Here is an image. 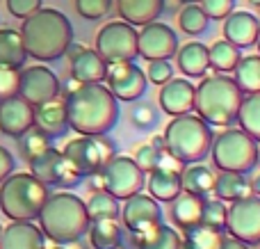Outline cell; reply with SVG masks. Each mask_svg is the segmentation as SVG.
I'll return each mask as SVG.
<instances>
[{
  "instance_id": "obj_29",
  "label": "cell",
  "mask_w": 260,
  "mask_h": 249,
  "mask_svg": "<svg viewBox=\"0 0 260 249\" xmlns=\"http://www.w3.org/2000/svg\"><path fill=\"white\" fill-rule=\"evenodd\" d=\"M212 192L221 201H235L251 195V183H249L247 174L219 172V176H215V183H212Z\"/></svg>"
},
{
  "instance_id": "obj_3",
  "label": "cell",
  "mask_w": 260,
  "mask_h": 249,
  "mask_svg": "<svg viewBox=\"0 0 260 249\" xmlns=\"http://www.w3.org/2000/svg\"><path fill=\"white\" fill-rule=\"evenodd\" d=\"M37 220H39L41 233L57 245H71V242L82 240V236L89 229L87 206L73 192L48 195Z\"/></svg>"
},
{
  "instance_id": "obj_53",
  "label": "cell",
  "mask_w": 260,
  "mask_h": 249,
  "mask_svg": "<svg viewBox=\"0 0 260 249\" xmlns=\"http://www.w3.org/2000/svg\"><path fill=\"white\" fill-rule=\"evenodd\" d=\"M249 3H251L253 7H260V0H249Z\"/></svg>"
},
{
  "instance_id": "obj_25",
  "label": "cell",
  "mask_w": 260,
  "mask_h": 249,
  "mask_svg": "<svg viewBox=\"0 0 260 249\" xmlns=\"http://www.w3.org/2000/svg\"><path fill=\"white\" fill-rule=\"evenodd\" d=\"M176 62H178V69L187 78H203L208 73V69H210L208 46L201 44V41H189L185 46H178Z\"/></svg>"
},
{
  "instance_id": "obj_46",
  "label": "cell",
  "mask_w": 260,
  "mask_h": 249,
  "mask_svg": "<svg viewBox=\"0 0 260 249\" xmlns=\"http://www.w3.org/2000/svg\"><path fill=\"white\" fill-rule=\"evenodd\" d=\"M41 7V0H7V9L12 16L16 18H27Z\"/></svg>"
},
{
  "instance_id": "obj_39",
  "label": "cell",
  "mask_w": 260,
  "mask_h": 249,
  "mask_svg": "<svg viewBox=\"0 0 260 249\" xmlns=\"http://www.w3.org/2000/svg\"><path fill=\"white\" fill-rule=\"evenodd\" d=\"M50 137L48 135H44L41 131H37L35 126L30 128L27 133H23L21 137H18V149H21V155L25 160H30L32 155H37L39 151H44V149H48L50 146Z\"/></svg>"
},
{
  "instance_id": "obj_40",
  "label": "cell",
  "mask_w": 260,
  "mask_h": 249,
  "mask_svg": "<svg viewBox=\"0 0 260 249\" xmlns=\"http://www.w3.org/2000/svg\"><path fill=\"white\" fill-rule=\"evenodd\" d=\"M130 121H133V126L137 128V131H153V128L157 126V121H160V117H157V110L153 103H148V101H137V105H135L133 112H130Z\"/></svg>"
},
{
  "instance_id": "obj_12",
  "label": "cell",
  "mask_w": 260,
  "mask_h": 249,
  "mask_svg": "<svg viewBox=\"0 0 260 249\" xmlns=\"http://www.w3.org/2000/svg\"><path fill=\"white\" fill-rule=\"evenodd\" d=\"M103 183L105 190L112 197H117L119 201H126L128 197L137 195V192L144 190V172L137 167L133 158L128 155H114L108 165L103 167Z\"/></svg>"
},
{
  "instance_id": "obj_26",
  "label": "cell",
  "mask_w": 260,
  "mask_h": 249,
  "mask_svg": "<svg viewBox=\"0 0 260 249\" xmlns=\"http://www.w3.org/2000/svg\"><path fill=\"white\" fill-rule=\"evenodd\" d=\"M148 181L144 183L148 190V195L155 201H162V204H169L171 199L183 192V183H180V174L176 172H167L162 167H155L153 172H148Z\"/></svg>"
},
{
  "instance_id": "obj_45",
  "label": "cell",
  "mask_w": 260,
  "mask_h": 249,
  "mask_svg": "<svg viewBox=\"0 0 260 249\" xmlns=\"http://www.w3.org/2000/svg\"><path fill=\"white\" fill-rule=\"evenodd\" d=\"M157 158H160V151H155L151 144H142V146H137L133 160L137 163V167L146 174V172H153V169L157 167Z\"/></svg>"
},
{
  "instance_id": "obj_50",
  "label": "cell",
  "mask_w": 260,
  "mask_h": 249,
  "mask_svg": "<svg viewBox=\"0 0 260 249\" xmlns=\"http://www.w3.org/2000/svg\"><path fill=\"white\" fill-rule=\"evenodd\" d=\"M151 146L155 151H165V137H162V135H153L151 137Z\"/></svg>"
},
{
  "instance_id": "obj_1",
  "label": "cell",
  "mask_w": 260,
  "mask_h": 249,
  "mask_svg": "<svg viewBox=\"0 0 260 249\" xmlns=\"http://www.w3.org/2000/svg\"><path fill=\"white\" fill-rule=\"evenodd\" d=\"M69 128L80 135H108L119 121V101L103 82H78L64 99Z\"/></svg>"
},
{
  "instance_id": "obj_52",
  "label": "cell",
  "mask_w": 260,
  "mask_h": 249,
  "mask_svg": "<svg viewBox=\"0 0 260 249\" xmlns=\"http://www.w3.org/2000/svg\"><path fill=\"white\" fill-rule=\"evenodd\" d=\"M178 249H194V247L189 245V242L185 240V238H180V245H178Z\"/></svg>"
},
{
  "instance_id": "obj_34",
  "label": "cell",
  "mask_w": 260,
  "mask_h": 249,
  "mask_svg": "<svg viewBox=\"0 0 260 249\" xmlns=\"http://www.w3.org/2000/svg\"><path fill=\"white\" fill-rule=\"evenodd\" d=\"M240 57H242V50L226 39H219L212 46H208V59L217 73H231L235 64L240 62Z\"/></svg>"
},
{
  "instance_id": "obj_17",
  "label": "cell",
  "mask_w": 260,
  "mask_h": 249,
  "mask_svg": "<svg viewBox=\"0 0 260 249\" xmlns=\"http://www.w3.org/2000/svg\"><path fill=\"white\" fill-rule=\"evenodd\" d=\"M35 123V105H30L21 96H12V99L0 101V133L7 137H18L27 133Z\"/></svg>"
},
{
  "instance_id": "obj_7",
  "label": "cell",
  "mask_w": 260,
  "mask_h": 249,
  "mask_svg": "<svg viewBox=\"0 0 260 249\" xmlns=\"http://www.w3.org/2000/svg\"><path fill=\"white\" fill-rule=\"evenodd\" d=\"M210 158L219 172H238L249 174L256 167L258 142L242 128H226L219 135L212 137Z\"/></svg>"
},
{
  "instance_id": "obj_21",
  "label": "cell",
  "mask_w": 260,
  "mask_h": 249,
  "mask_svg": "<svg viewBox=\"0 0 260 249\" xmlns=\"http://www.w3.org/2000/svg\"><path fill=\"white\" fill-rule=\"evenodd\" d=\"M44 242L46 236L32 220H12L0 236V249H44Z\"/></svg>"
},
{
  "instance_id": "obj_33",
  "label": "cell",
  "mask_w": 260,
  "mask_h": 249,
  "mask_svg": "<svg viewBox=\"0 0 260 249\" xmlns=\"http://www.w3.org/2000/svg\"><path fill=\"white\" fill-rule=\"evenodd\" d=\"M235 121L240 123V128H242L247 135H251L260 144V91L242 96V103H240V108H238Z\"/></svg>"
},
{
  "instance_id": "obj_24",
  "label": "cell",
  "mask_w": 260,
  "mask_h": 249,
  "mask_svg": "<svg viewBox=\"0 0 260 249\" xmlns=\"http://www.w3.org/2000/svg\"><path fill=\"white\" fill-rule=\"evenodd\" d=\"M117 12L130 25H146L165 12V0H117Z\"/></svg>"
},
{
  "instance_id": "obj_5",
  "label": "cell",
  "mask_w": 260,
  "mask_h": 249,
  "mask_svg": "<svg viewBox=\"0 0 260 249\" xmlns=\"http://www.w3.org/2000/svg\"><path fill=\"white\" fill-rule=\"evenodd\" d=\"M165 149L183 165L201 163L210 155L212 146V126L206 123L199 114L185 112L174 117L165 128Z\"/></svg>"
},
{
  "instance_id": "obj_31",
  "label": "cell",
  "mask_w": 260,
  "mask_h": 249,
  "mask_svg": "<svg viewBox=\"0 0 260 249\" xmlns=\"http://www.w3.org/2000/svg\"><path fill=\"white\" fill-rule=\"evenodd\" d=\"M180 183H183V192H192L199 197H208L212 192V183H215V174L206 165H185L180 172Z\"/></svg>"
},
{
  "instance_id": "obj_28",
  "label": "cell",
  "mask_w": 260,
  "mask_h": 249,
  "mask_svg": "<svg viewBox=\"0 0 260 249\" xmlns=\"http://www.w3.org/2000/svg\"><path fill=\"white\" fill-rule=\"evenodd\" d=\"M89 245L94 249H112L119 247L123 240V231L119 217H101V220H89Z\"/></svg>"
},
{
  "instance_id": "obj_43",
  "label": "cell",
  "mask_w": 260,
  "mask_h": 249,
  "mask_svg": "<svg viewBox=\"0 0 260 249\" xmlns=\"http://www.w3.org/2000/svg\"><path fill=\"white\" fill-rule=\"evenodd\" d=\"M169 78H174V67L169 59H151L148 62V73L146 80L153 85H165Z\"/></svg>"
},
{
  "instance_id": "obj_18",
  "label": "cell",
  "mask_w": 260,
  "mask_h": 249,
  "mask_svg": "<svg viewBox=\"0 0 260 249\" xmlns=\"http://www.w3.org/2000/svg\"><path fill=\"white\" fill-rule=\"evenodd\" d=\"M160 94H157V103L160 110L169 117H178L185 112H194V94L197 87L192 85V80L185 78H169L165 85H160Z\"/></svg>"
},
{
  "instance_id": "obj_36",
  "label": "cell",
  "mask_w": 260,
  "mask_h": 249,
  "mask_svg": "<svg viewBox=\"0 0 260 249\" xmlns=\"http://www.w3.org/2000/svg\"><path fill=\"white\" fill-rule=\"evenodd\" d=\"M87 215L89 220H101V217H119L121 208H119V199L112 197L108 190H96L91 192L89 201H85Z\"/></svg>"
},
{
  "instance_id": "obj_2",
  "label": "cell",
  "mask_w": 260,
  "mask_h": 249,
  "mask_svg": "<svg viewBox=\"0 0 260 249\" xmlns=\"http://www.w3.org/2000/svg\"><path fill=\"white\" fill-rule=\"evenodd\" d=\"M21 39L25 53L39 62H55L64 57L73 44V25L67 14L53 7H39L23 18Z\"/></svg>"
},
{
  "instance_id": "obj_20",
  "label": "cell",
  "mask_w": 260,
  "mask_h": 249,
  "mask_svg": "<svg viewBox=\"0 0 260 249\" xmlns=\"http://www.w3.org/2000/svg\"><path fill=\"white\" fill-rule=\"evenodd\" d=\"M224 39L238 46L240 50L256 46V39L260 35V18L251 12H231L224 18Z\"/></svg>"
},
{
  "instance_id": "obj_13",
  "label": "cell",
  "mask_w": 260,
  "mask_h": 249,
  "mask_svg": "<svg viewBox=\"0 0 260 249\" xmlns=\"http://www.w3.org/2000/svg\"><path fill=\"white\" fill-rule=\"evenodd\" d=\"M62 85L55 71H50L44 64H32V67L18 69V96L25 99L30 105H41L57 99Z\"/></svg>"
},
{
  "instance_id": "obj_19",
  "label": "cell",
  "mask_w": 260,
  "mask_h": 249,
  "mask_svg": "<svg viewBox=\"0 0 260 249\" xmlns=\"http://www.w3.org/2000/svg\"><path fill=\"white\" fill-rule=\"evenodd\" d=\"M67 55L71 57V78L76 82H103L108 73V62L94 48L69 46Z\"/></svg>"
},
{
  "instance_id": "obj_30",
  "label": "cell",
  "mask_w": 260,
  "mask_h": 249,
  "mask_svg": "<svg viewBox=\"0 0 260 249\" xmlns=\"http://www.w3.org/2000/svg\"><path fill=\"white\" fill-rule=\"evenodd\" d=\"M27 59L21 32L12 27H0V67L21 69Z\"/></svg>"
},
{
  "instance_id": "obj_55",
  "label": "cell",
  "mask_w": 260,
  "mask_h": 249,
  "mask_svg": "<svg viewBox=\"0 0 260 249\" xmlns=\"http://www.w3.org/2000/svg\"><path fill=\"white\" fill-rule=\"evenodd\" d=\"M256 165L260 167V146H258V158H256Z\"/></svg>"
},
{
  "instance_id": "obj_35",
  "label": "cell",
  "mask_w": 260,
  "mask_h": 249,
  "mask_svg": "<svg viewBox=\"0 0 260 249\" xmlns=\"http://www.w3.org/2000/svg\"><path fill=\"white\" fill-rule=\"evenodd\" d=\"M208 23H210V18H208V14L201 9V5H197V3H187L178 14L180 30L189 37L203 35V32L208 30Z\"/></svg>"
},
{
  "instance_id": "obj_38",
  "label": "cell",
  "mask_w": 260,
  "mask_h": 249,
  "mask_svg": "<svg viewBox=\"0 0 260 249\" xmlns=\"http://www.w3.org/2000/svg\"><path fill=\"white\" fill-rule=\"evenodd\" d=\"M226 213H229V206L221 199H210L206 197L203 201V213H201V224L208 229H215V231H226Z\"/></svg>"
},
{
  "instance_id": "obj_32",
  "label": "cell",
  "mask_w": 260,
  "mask_h": 249,
  "mask_svg": "<svg viewBox=\"0 0 260 249\" xmlns=\"http://www.w3.org/2000/svg\"><path fill=\"white\" fill-rule=\"evenodd\" d=\"M233 80L242 94H256L260 91V55H247L240 57L233 69Z\"/></svg>"
},
{
  "instance_id": "obj_22",
  "label": "cell",
  "mask_w": 260,
  "mask_h": 249,
  "mask_svg": "<svg viewBox=\"0 0 260 249\" xmlns=\"http://www.w3.org/2000/svg\"><path fill=\"white\" fill-rule=\"evenodd\" d=\"M32 126L37 131H41L44 135H48L50 140L64 137L71 128H69L67 110H64V101L53 99L48 103H41L35 108V123Z\"/></svg>"
},
{
  "instance_id": "obj_44",
  "label": "cell",
  "mask_w": 260,
  "mask_h": 249,
  "mask_svg": "<svg viewBox=\"0 0 260 249\" xmlns=\"http://www.w3.org/2000/svg\"><path fill=\"white\" fill-rule=\"evenodd\" d=\"M18 94V69L0 67V101Z\"/></svg>"
},
{
  "instance_id": "obj_51",
  "label": "cell",
  "mask_w": 260,
  "mask_h": 249,
  "mask_svg": "<svg viewBox=\"0 0 260 249\" xmlns=\"http://www.w3.org/2000/svg\"><path fill=\"white\" fill-rule=\"evenodd\" d=\"M251 192H253V195H258V197H260V174H258V176L251 181Z\"/></svg>"
},
{
  "instance_id": "obj_42",
  "label": "cell",
  "mask_w": 260,
  "mask_h": 249,
  "mask_svg": "<svg viewBox=\"0 0 260 249\" xmlns=\"http://www.w3.org/2000/svg\"><path fill=\"white\" fill-rule=\"evenodd\" d=\"M199 5L212 21H224L235 9V0H199Z\"/></svg>"
},
{
  "instance_id": "obj_11",
  "label": "cell",
  "mask_w": 260,
  "mask_h": 249,
  "mask_svg": "<svg viewBox=\"0 0 260 249\" xmlns=\"http://www.w3.org/2000/svg\"><path fill=\"white\" fill-rule=\"evenodd\" d=\"M226 231L229 236L251 245H260V197L247 195L231 201L226 213Z\"/></svg>"
},
{
  "instance_id": "obj_41",
  "label": "cell",
  "mask_w": 260,
  "mask_h": 249,
  "mask_svg": "<svg viewBox=\"0 0 260 249\" xmlns=\"http://www.w3.org/2000/svg\"><path fill=\"white\" fill-rule=\"evenodd\" d=\"M76 9L87 21H99V18L110 14L112 0H76Z\"/></svg>"
},
{
  "instance_id": "obj_9",
  "label": "cell",
  "mask_w": 260,
  "mask_h": 249,
  "mask_svg": "<svg viewBox=\"0 0 260 249\" xmlns=\"http://www.w3.org/2000/svg\"><path fill=\"white\" fill-rule=\"evenodd\" d=\"M30 165V174L35 178H39L41 183H46L48 188H62V190H71L78 188L85 176L64 158V153L59 149H55L53 144L48 149L39 151L37 155H32L27 160Z\"/></svg>"
},
{
  "instance_id": "obj_56",
  "label": "cell",
  "mask_w": 260,
  "mask_h": 249,
  "mask_svg": "<svg viewBox=\"0 0 260 249\" xmlns=\"http://www.w3.org/2000/svg\"><path fill=\"white\" fill-rule=\"evenodd\" d=\"M256 46H258V55H260V35H258V39H256Z\"/></svg>"
},
{
  "instance_id": "obj_37",
  "label": "cell",
  "mask_w": 260,
  "mask_h": 249,
  "mask_svg": "<svg viewBox=\"0 0 260 249\" xmlns=\"http://www.w3.org/2000/svg\"><path fill=\"white\" fill-rule=\"evenodd\" d=\"M185 240L194 249H219L221 240H224V231H215V229L199 224V227H192L185 231Z\"/></svg>"
},
{
  "instance_id": "obj_14",
  "label": "cell",
  "mask_w": 260,
  "mask_h": 249,
  "mask_svg": "<svg viewBox=\"0 0 260 249\" xmlns=\"http://www.w3.org/2000/svg\"><path fill=\"white\" fill-rule=\"evenodd\" d=\"M178 35L174 27L160 21H151L137 32V57L146 59H171L178 53Z\"/></svg>"
},
{
  "instance_id": "obj_27",
  "label": "cell",
  "mask_w": 260,
  "mask_h": 249,
  "mask_svg": "<svg viewBox=\"0 0 260 249\" xmlns=\"http://www.w3.org/2000/svg\"><path fill=\"white\" fill-rule=\"evenodd\" d=\"M133 245L137 249H178L180 236L174 227H167L165 222H160L146 231L133 233Z\"/></svg>"
},
{
  "instance_id": "obj_10",
  "label": "cell",
  "mask_w": 260,
  "mask_h": 249,
  "mask_svg": "<svg viewBox=\"0 0 260 249\" xmlns=\"http://www.w3.org/2000/svg\"><path fill=\"white\" fill-rule=\"evenodd\" d=\"M96 53L108 64L137 59V27L126 21H112L96 35Z\"/></svg>"
},
{
  "instance_id": "obj_23",
  "label": "cell",
  "mask_w": 260,
  "mask_h": 249,
  "mask_svg": "<svg viewBox=\"0 0 260 249\" xmlns=\"http://www.w3.org/2000/svg\"><path fill=\"white\" fill-rule=\"evenodd\" d=\"M203 201H206V197L192 195V192H180L176 199H171L169 215L174 227H178L180 231L199 227L201 224V213H203Z\"/></svg>"
},
{
  "instance_id": "obj_57",
  "label": "cell",
  "mask_w": 260,
  "mask_h": 249,
  "mask_svg": "<svg viewBox=\"0 0 260 249\" xmlns=\"http://www.w3.org/2000/svg\"><path fill=\"white\" fill-rule=\"evenodd\" d=\"M46 249V247H44ZM48 249H64V247H48Z\"/></svg>"
},
{
  "instance_id": "obj_6",
  "label": "cell",
  "mask_w": 260,
  "mask_h": 249,
  "mask_svg": "<svg viewBox=\"0 0 260 249\" xmlns=\"http://www.w3.org/2000/svg\"><path fill=\"white\" fill-rule=\"evenodd\" d=\"M48 195V185L30 172H12L0 183V210L9 220H37Z\"/></svg>"
},
{
  "instance_id": "obj_47",
  "label": "cell",
  "mask_w": 260,
  "mask_h": 249,
  "mask_svg": "<svg viewBox=\"0 0 260 249\" xmlns=\"http://www.w3.org/2000/svg\"><path fill=\"white\" fill-rule=\"evenodd\" d=\"M157 167H162V169H167V172H176V174H180L185 169V165L180 163L178 158H174V155L169 153V151H160V158H157Z\"/></svg>"
},
{
  "instance_id": "obj_4",
  "label": "cell",
  "mask_w": 260,
  "mask_h": 249,
  "mask_svg": "<svg viewBox=\"0 0 260 249\" xmlns=\"http://www.w3.org/2000/svg\"><path fill=\"white\" fill-rule=\"evenodd\" d=\"M242 96L244 94L229 73H206L194 94V112L210 126L229 128L231 123H235Z\"/></svg>"
},
{
  "instance_id": "obj_49",
  "label": "cell",
  "mask_w": 260,
  "mask_h": 249,
  "mask_svg": "<svg viewBox=\"0 0 260 249\" xmlns=\"http://www.w3.org/2000/svg\"><path fill=\"white\" fill-rule=\"evenodd\" d=\"M219 249H251L247 245V242H242V240H238V238H224V240H221V247Z\"/></svg>"
},
{
  "instance_id": "obj_54",
  "label": "cell",
  "mask_w": 260,
  "mask_h": 249,
  "mask_svg": "<svg viewBox=\"0 0 260 249\" xmlns=\"http://www.w3.org/2000/svg\"><path fill=\"white\" fill-rule=\"evenodd\" d=\"M178 3H183V5H187V3H199V0H178Z\"/></svg>"
},
{
  "instance_id": "obj_16",
  "label": "cell",
  "mask_w": 260,
  "mask_h": 249,
  "mask_svg": "<svg viewBox=\"0 0 260 249\" xmlns=\"http://www.w3.org/2000/svg\"><path fill=\"white\" fill-rule=\"evenodd\" d=\"M162 222V208L160 201H155L151 195H137L128 197L126 204L121 206V227H126L130 233H139L155 227Z\"/></svg>"
},
{
  "instance_id": "obj_48",
  "label": "cell",
  "mask_w": 260,
  "mask_h": 249,
  "mask_svg": "<svg viewBox=\"0 0 260 249\" xmlns=\"http://www.w3.org/2000/svg\"><path fill=\"white\" fill-rule=\"evenodd\" d=\"M14 167H16V163H14V155L9 153L5 146H0V183H3L5 178H7L9 174L14 172Z\"/></svg>"
},
{
  "instance_id": "obj_15",
  "label": "cell",
  "mask_w": 260,
  "mask_h": 249,
  "mask_svg": "<svg viewBox=\"0 0 260 249\" xmlns=\"http://www.w3.org/2000/svg\"><path fill=\"white\" fill-rule=\"evenodd\" d=\"M105 82L108 89L114 94L117 101L123 103H135L144 96L146 91V73L139 69V64L133 62H117L108 64V73H105Z\"/></svg>"
},
{
  "instance_id": "obj_59",
  "label": "cell",
  "mask_w": 260,
  "mask_h": 249,
  "mask_svg": "<svg viewBox=\"0 0 260 249\" xmlns=\"http://www.w3.org/2000/svg\"><path fill=\"white\" fill-rule=\"evenodd\" d=\"M0 236H3V224H0Z\"/></svg>"
},
{
  "instance_id": "obj_58",
  "label": "cell",
  "mask_w": 260,
  "mask_h": 249,
  "mask_svg": "<svg viewBox=\"0 0 260 249\" xmlns=\"http://www.w3.org/2000/svg\"><path fill=\"white\" fill-rule=\"evenodd\" d=\"M112 249H123V245H119V247H112Z\"/></svg>"
},
{
  "instance_id": "obj_8",
  "label": "cell",
  "mask_w": 260,
  "mask_h": 249,
  "mask_svg": "<svg viewBox=\"0 0 260 249\" xmlns=\"http://www.w3.org/2000/svg\"><path fill=\"white\" fill-rule=\"evenodd\" d=\"M62 153L87 178L91 174L103 172L105 165L117 155V144L108 135H80L69 140Z\"/></svg>"
}]
</instances>
